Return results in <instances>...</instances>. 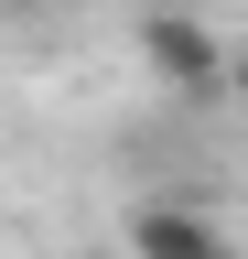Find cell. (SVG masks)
Listing matches in <instances>:
<instances>
[{
	"instance_id": "obj_1",
	"label": "cell",
	"mask_w": 248,
	"mask_h": 259,
	"mask_svg": "<svg viewBox=\"0 0 248 259\" xmlns=\"http://www.w3.org/2000/svg\"><path fill=\"white\" fill-rule=\"evenodd\" d=\"M140 65L173 97H216V87H227V44H216L194 11H140Z\"/></svg>"
},
{
	"instance_id": "obj_2",
	"label": "cell",
	"mask_w": 248,
	"mask_h": 259,
	"mask_svg": "<svg viewBox=\"0 0 248 259\" xmlns=\"http://www.w3.org/2000/svg\"><path fill=\"white\" fill-rule=\"evenodd\" d=\"M130 259H237V238L194 205H130Z\"/></svg>"
},
{
	"instance_id": "obj_3",
	"label": "cell",
	"mask_w": 248,
	"mask_h": 259,
	"mask_svg": "<svg viewBox=\"0 0 248 259\" xmlns=\"http://www.w3.org/2000/svg\"><path fill=\"white\" fill-rule=\"evenodd\" d=\"M227 97H237V108H248V44L227 54Z\"/></svg>"
}]
</instances>
